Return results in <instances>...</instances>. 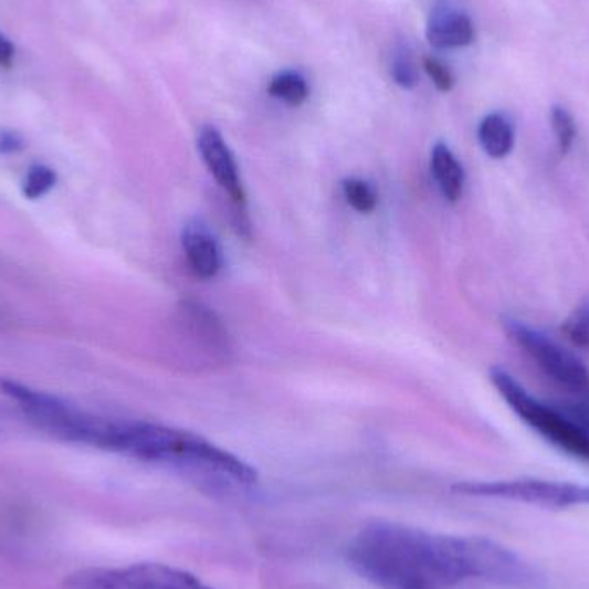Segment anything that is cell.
Here are the masks:
<instances>
[{"instance_id": "cell-10", "label": "cell", "mask_w": 589, "mask_h": 589, "mask_svg": "<svg viewBox=\"0 0 589 589\" xmlns=\"http://www.w3.org/2000/svg\"><path fill=\"white\" fill-rule=\"evenodd\" d=\"M431 171L441 193L449 202H456L464 191V169L445 144H438L431 154Z\"/></svg>"}, {"instance_id": "cell-5", "label": "cell", "mask_w": 589, "mask_h": 589, "mask_svg": "<svg viewBox=\"0 0 589 589\" xmlns=\"http://www.w3.org/2000/svg\"><path fill=\"white\" fill-rule=\"evenodd\" d=\"M64 589H214L193 574L166 564L123 569H83L64 579Z\"/></svg>"}, {"instance_id": "cell-15", "label": "cell", "mask_w": 589, "mask_h": 589, "mask_svg": "<svg viewBox=\"0 0 589 589\" xmlns=\"http://www.w3.org/2000/svg\"><path fill=\"white\" fill-rule=\"evenodd\" d=\"M55 183H57V175L54 169L48 166H33L24 178L23 196L30 200L40 199L49 193Z\"/></svg>"}, {"instance_id": "cell-3", "label": "cell", "mask_w": 589, "mask_h": 589, "mask_svg": "<svg viewBox=\"0 0 589 589\" xmlns=\"http://www.w3.org/2000/svg\"><path fill=\"white\" fill-rule=\"evenodd\" d=\"M490 379L502 399L529 428L550 441L555 449L589 465V437L585 431L579 430L560 410L545 406L527 393L526 388L502 367H493Z\"/></svg>"}, {"instance_id": "cell-19", "label": "cell", "mask_w": 589, "mask_h": 589, "mask_svg": "<svg viewBox=\"0 0 589 589\" xmlns=\"http://www.w3.org/2000/svg\"><path fill=\"white\" fill-rule=\"evenodd\" d=\"M424 70H425V73H428V76H430V78L433 80L434 86H437L438 91L440 92L452 91L453 76H452V73H450L449 67L445 66V64L440 63L438 59L425 57Z\"/></svg>"}, {"instance_id": "cell-1", "label": "cell", "mask_w": 589, "mask_h": 589, "mask_svg": "<svg viewBox=\"0 0 589 589\" xmlns=\"http://www.w3.org/2000/svg\"><path fill=\"white\" fill-rule=\"evenodd\" d=\"M345 558L354 572L381 589H452L467 581L527 589L541 582L538 570L502 543L390 520L360 527Z\"/></svg>"}, {"instance_id": "cell-12", "label": "cell", "mask_w": 589, "mask_h": 589, "mask_svg": "<svg viewBox=\"0 0 589 589\" xmlns=\"http://www.w3.org/2000/svg\"><path fill=\"white\" fill-rule=\"evenodd\" d=\"M267 91L277 101H283L288 106L295 107L304 104L308 97L307 82L295 71H285V73L274 76Z\"/></svg>"}, {"instance_id": "cell-21", "label": "cell", "mask_w": 589, "mask_h": 589, "mask_svg": "<svg viewBox=\"0 0 589 589\" xmlns=\"http://www.w3.org/2000/svg\"><path fill=\"white\" fill-rule=\"evenodd\" d=\"M12 59H14V48H12V43L0 33V66H11Z\"/></svg>"}, {"instance_id": "cell-18", "label": "cell", "mask_w": 589, "mask_h": 589, "mask_svg": "<svg viewBox=\"0 0 589 589\" xmlns=\"http://www.w3.org/2000/svg\"><path fill=\"white\" fill-rule=\"evenodd\" d=\"M558 410L589 437V397H578L570 402H564Z\"/></svg>"}, {"instance_id": "cell-20", "label": "cell", "mask_w": 589, "mask_h": 589, "mask_svg": "<svg viewBox=\"0 0 589 589\" xmlns=\"http://www.w3.org/2000/svg\"><path fill=\"white\" fill-rule=\"evenodd\" d=\"M21 147H23V141H21V138L17 134L6 132V134L0 135V152H18Z\"/></svg>"}, {"instance_id": "cell-6", "label": "cell", "mask_w": 589, "mask_h": 589, "mask_svg": "<svg viewBox=\"0 0 589 589\" xmlns=\"http://www.w3.org/2000/svg\"><path fill=\"white\" fill-rule=\"evenodd\" d=\"M502 324L508 338L526 351L548 378L578 397H589V371L578 357L523 320L504 317Z\"/></svg>"}, {"instance_id": "cell-7", "label": "cell", "mask_w": 589, "mask_h": 589, "mask_svg": "<svg viewBox=\"0 0 589 589\" xmlns=\"http://www.w3.org/2000/svg\"><path fill=\"white\" fill-rule=\"evenodd\" d=\"M197 147H199L203 165L208 166L209 172L218 181L219 187L227 191L233 202L243 203L245 193H243L242 180H240L239 166L218 129L212 126L202 128Z\"/></svg>"}, {"instance_id": "cell-13", "label": "cell", "mask_w": 589, "mask_h": 589, "mask_svg": "<svg viewBox=\"0 0 589 589\" xmlns=\"http://www.w3.org/2000/svg\"><path fill=\"white\" fill-rule=\"evenodd\" d=\"M562 332L574 347L589 351V297L582 298L564 320Z\"/></svg>"}, {"instance_id": "cell-9", "label": "cell", "mask_w": 589, "mask_h": 589, "mask_svg": "<svg viewBox=\"0 0 589 589\" xmlns=\"http://www.w3.org/2000/svg\"><path fill=\"white\" fill-rule=\"evenodd\" d=\"M183 250L191 273L199 280H212L218 276L223 266L221 249L202 219H193L185 227Z\"/></svg>"}, {"instance_id": "cell-16", "label": "cell", "mask_w": 589, "mask_h": 589, "mask_svg": "<svg viewBox=\"0 0 589 589\" xmlns=\"http://www.w3.org/2000/svg\"><path fill=\"white\" fill-rule=\"evenodd\" d=\"M551 128H554L555 137H557L558 150L562 156H566L572 149L574 140H576V123H574L572 114L562 106H555L551 109Z\"/></svg>"}, {"instance_id": "cell-14", "label": "cell", "mask_w": 589, "mask_h": 589, "mask_svg": "<svg viewBox=\"0 0 589 589\" xmlns=\"http://www.w3.org/2000/svg\"><path fill=\"white\" fill-rule=\"evenodd\" d=\"M344 196L348 206L356 209L357 212H362V214H369L378 206V193H376L372 185L359 180V178L344 181Z\"/></svg>"}, {"instance_id": "cell-11", "label": "cell", "mask_w": 589, "mask_h": 589, "mask_svg": "<svg viewBox=\"0 0 589 589\" xmlns=\"http://www.w3.org/2000/svg\"><path fill=\"white\" fill-rule=\"evenodd\" d=\"M477 138L484 152L493 159H504L514 149V128L502 114H488L480 123Z\"/></svg>"}, {"instance_id": "cell-4", "label": "cell", "mask_w": 589, "mask_h": 589, "mask_svg": "<svg viewBox=\"0 0 589 589\" xmlns=\"http://www.w3.org/2000/svg\"><path fill=\"white\" fill-rule=\"evenodd\" d=\"M453 492L477 498H496L515 504L535 505L543 508H570L589 505V486L566 481L502 480L465 481L453 486Z\"/></svg>"}, {"instance_id": "cell-2", "label": "cell", "mask_w": 589, "mask_h": 589, "mask_svg": "<svg viewBox=\"0 0 589 589\" xmlns=\"http://www.w3.org/2000/svg\"><path fill=\"white\" fill-rule=\"evenodd\" d=\"M0 390L20 406L28 421L45 433L73 443L122 453L128 421L91 414L54 395L33 390L12 379H0Z\"/></svg>"}, {"instance_id": "cell-17", "label": "cell", "mask_w": 589, "mask_h": 589, "mask_svg": "<svg viewBox=\"0 0 589 589\" xmlns=\"http://www.w3.org/2000/svg\"><path fill=\"white\" fill-rule=\"evenodd\" d=\"M391 78L402 88H414L418 83V71H416L414 61L410 57L407 49H399L391 59L390 67Z\"/></svg>"}, {"instance_id": "cell-8", "label": "cell", "mask_w": 589, "mask_h": 589, "mask_svg": "<svg viewBox=\"0 0 589 589\" xmlns=\"http://www.w3.org/2000/svg\"><path fill=\"white\" fill-rule=\"evenodd\" d=\"M425 36L434 49H459L471 45L476 32L473 21L464 11L441 2L431 12Z\"/></svg>"}]
</instances>
